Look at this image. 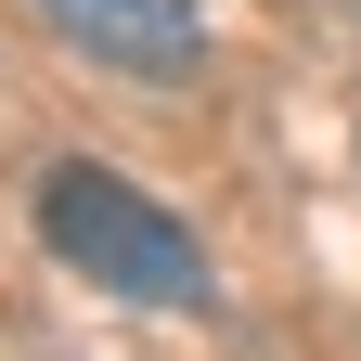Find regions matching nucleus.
<instances>
[{"mask_svg":"<svg viewBox=\"0 0 361 361\" xmlns=\"http://www.w3.org/2000/svg\"><path fill=\"white\" fill-rule=\"evenodd\" d=\"M39 233L65 245V271H90L104 297H142V310H207V245L116 168H52L39 180Z\"/></svg>","mask_w":361,"mask_h":361,"instance_id":"nucleus-1","label":"nucleus"},{"mask_svg":"<svg viewBox=\"0 0 361 361\" xmlns=\"http://www.w3.org/2000/svg\"><path fill=\"white\" fill-rule=\"evenodd\" d=\"M39 26L116 78H194L207 65V0H39Z\"/></svg>","mask_w":361,"mask_h":361,"instance_id":"nucleus-2","label":"nucleus"}]
</instances>
